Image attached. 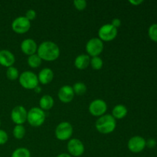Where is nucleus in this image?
Wrapping results in <instances>:
<instances>
[{
  "instance_id": "obj_31",
  "label": "nucleus",
  "mask_w": 157,
  "mask_h": 157,
  "mask_svg": "<svg viewBox=\"0 0 157 157\" xmlns=\"http://www.w3.org/2000/svg\"><path fill=\"white\" fill-rule=\"evenodd\" d=\"M110 24H111L113 26V27H115L116 29H117V28H119L120 26H121V19H120V18H113V19L112 20V21H111V23H110Z\"/></svg>"
},
{
  "instance_id": "obj_24",
  "label": "nucleus",
  "mask_w": 157,
  "mask_h": 157,
  "mask_svg": "<svg viewBox=\"0 0 157 157\" xmlns=\"http://www.w3.org/2000/svg\"><path fill=\"white\" fill-rule=\"evenodd\" d=\"M6 77L9 80L11 81H15L17 78H19V72L18 70L14 66L8 67L6 70Z\"/></svg>"
},
{
  "instance_id": "obj_2",
  "label": "nucleus",
  "mask_w": 157,
  "mask_h": 157,
  "mask_svg": "<svg viewBox=\"0 0 157 157\" xmlns=\"http://www.w3.org/2000/svg\"><path fill=\"white\" fill-rule=\"evenodd\" d=\"M117 127L116 120L110 114H104L100 117L95 123L97 130L103 134H108L114 131Z\"/></svg>"
},
{
  "instance_id": "obj_35",
  "label": "nucleus",
  "mask_w": 157,
  "mask_h": 157,
  "mask_svg": "<svg viewBox=\"0 0 157 157\" xmlns=\"http://www.w3.org/2000/svg\"><path fill=\"white\" fill-rule=\"evenodd\" d=\"M0 126H1V121H0Z\"/></svg>"
},
{
  "instance_id": "obj_4",
  "label": "nucleus",
  "mask_w": 157,
  "mask_h": 157,
  "mask_svg": "<svg viewBox=\"0 0 157 157\" xmlns=\"http://www.w3.org/2000/svg\"><path fill=\"white\" fill-rule=\"evenodd\" d=\"M18 81L21 87L28 90H35L39 84L38 76L31 71H25L19 75Z\"/></svg>"
},
{
  "instance_id": "obj_16",
  "label": "nucleus",
  "mask_w": 157,
  "mask_h": 157,
  "mask_svg": "<svg viewBox=\"0 0 157 157\" xmlns=\"http://www.w3.org/2000/svg\"><path fill=\"white\" fill-rule=\"evenodd\" d=\"M54 78V72L52 69L48 67H44L41 69L38 75V82L41 84H48L52 82Z\"/></svg>"
},
{
  "instance_id": "obj_3",
  "label": "nucleus",
  "mask_w": 157,
  "mask_h": 157,
  "mask_svg": "<svg viewBox=\"0 0 157 157\" xmlns=\"http://www.w3.org/2000/svg\"><path fill=\"white\" fill-rule=\"evenodd\" d=\"M45 119V113L40 107H32L28 111L27 121L32 127H40L44 124Z\"/></svg>"
},
{
  "instance_id": "obj_6",
  "label": "nucleus",
  "mask_w": 157,
  "mask_h": 157,
  "mask_svg": "<svg viewBox=\"0 0 157 157\" xmlns=\"http://www.w3.org/2000/svg\"><path fill=\"white\" fill-rule=\"evenodd\" d=\"M104 50V43L99 38H92L86 44V51L87 55L98 57L101 55Z\"/></svg>"
},
{
  "instance_id": "obj_23",
  "label": "nucleus",
  "mask_w": 157,
  "mask_h": 157,
  "mask_svg": "<svg viewBox=\"0 0 157 157\" xmlns=\"http://www.w3.org/2000/svg\"><path fill=\"white\" fill-rule=\"evenodd\" d=\"M75 94L77 95H83L87 91V86L84 83L82 82H77L72 86Z\"/></svg>"
},
{
  "instance_id": "obj_29",
  "label": "nucleus",
  "mask_w": 157,
  "mask_h": 157,
  "mask_svg": "<svg viewBox=\"0 0 157 157\" xmlns=\"http://www.w3.org/2000/svg\"><path fill=\"white\" fill-rule=\"evenodd\" d=\"M36 12H35L34 9H29V10H27V12H26L25 13V18H27L28 20H29V21H32V20H34L35 18H36Z\"/></svg>"
},
{
  "instance_id": "obj_11",
  "label": "nucleus",
  "mask_w": 157,
  "mask_h": 157,
  "mask_svg": "<svg viewBox=\"0 0 157 157\" xmlns=\"http://www.w3.org/2000/svg\"><path fill=\"white\" fill-rule=\"evenodd\" d=\"M107 109V103L101 99H96L92 101L88 107V110L94 117H101L104 115Z\"/></svg>"
},
{
  "instance_id": "obj_21",
  "label": "nucleus",
  "mask_w": 157,
  "mask_h": 157,
  "mask_svg": "<svg viewBox=\"0 0 157 157\" xmlns=\"http://www.w3.org/2000/svg\"><path fill=\"white\" fill-rule=\"evenodd\" d=\"M11 157H31V152L25 147H19L12 152Z\"/></svg>"
},
{
  "instance_id": "obj_25",
  "label": "nucleus",
  "mask_w": 157,
  "mask_h": 157,
  "mask_svg": "<svg viewBox=\"0 0 157 157\" xmlns=\"http://www.w3.org/2000/svg\"><path fill=\"white\" fill-rule=\"evenodd\" d=\"M90 64L91 65L92 68L94 69V70H100V69L102 68L104 62H103V60L99 56L93 57L90 59Z\"/></svg>"
},
{
  "instance_id": "obj_32",
  "label": "nucleus",
  "mask_w": 157,
  "mask_h": 157,
  "mask_svg": "<svg viewBox=\"0 0 157 157\" xmlns=\"http://www.w3.org/2000/svg\"><path fill=\"white\" fill-rule=\"evenodd\" d=\"M144 2V1L143 0H130V4L133 5V6H138V5H140L141 3Z\"/></svg>"
},
{
  "instance_id": "obj_34",
  "label": "nucleus",
  "mask_w": 157,
  "mask_h": 157,
  "mask_svg": "<svg viewBox=\"0 0 157 157\" xmlns=\"http://www.w3.org/2000/svg\"><path fill=\"white\" fill-rule=\"evenodd\" d=\"M35 92H37V93H39L40 90H41V88L39 87V86H38V87L35 89Z\"/></svg>"
},
{
  "instance_id": "obj_30",
  "label": "nucleus",
  "mask_w": 157,
  "mask_h": 157,
  "mask_svg": "<svg viewBox=\"0 0 157 157\" xmlns=\"http://www.w3.org/2000/svg\"><path fill=\"white\" fill-rule=\"evenodd\" d=\"M156 146V140L153 138H150V139L146 140V147H147L148 148L153 149Z\"/></svg>"
},
{
  "instance_id": "obj_13",
  "label": "nucleus",
  "mask_w": 157,
  "mask_h": 157,
  "mask_svg": "<svg viewBox=\"0 0 157 157\" xmlns=\"http://www.w3.org/2000/svg\"><path fill=\"white\" fill-rule=\"evenodd\" d=\"M58 99L63 103H70L75 97V92L73 88L70 85H64L59 89L58 92Z\"/></svg>"
},
{
  "instance_id": "obj_27",
  "label": "nucleus",
  "mask_w": 157,
  "mask_h": 157,
  "mask_svg": "<svg viewBox=\"0 0 157 157\" xmlns=\"http://www.w3.org/2000/svg\"><path fill=\"white\" fill-rule=\"evenodd\" d=\"M74 6L78 10L82 11L87 7V2L85 0H75L74 1Z\"/></svg>"
},
{
  "instance_id": "obj_20",
  "label": "nucleus",
  "mask_w": 157,
  "mask_h": 157,
  "mask_svg": "<svg viewBox=\"0 0 157 157\" xmlns=\"http://www.w3.org/2000/svg\"><path fill=\"white\" fill-rule=\"evenodd\" d=\"M27 62L28 64L31 67H32V68H37V67H38L41 64L42 60L41 59V58L37 54H34V55H32L28 57Z\"/></svg>"
},
{
  "instance_id": "obj_26",
  "label": "nucleus",
  "mask_w": 157,
  "mask_h": 157,
  "mask_svg": "<svg viewBox=\"0 0 157 157\" xmlns=\"http://www.w3.org/2000/svg\"><path fill=\"white\" fill-rule=\"evenodd\" d=\"M148 35L152 41L157 42V24H153L148 29Z\"/></svg>"
},
{
  "instance_id": "obj_1",
  "label": "nucleus",
  "mask_w": 157,
  "mask_h": 157,
  "mask_svg": "<svg viewBox=\"0 0 157 157\" xmlns=\"http://www.w3.org/2000/svg\"><path fill=\"white\" fill-rule=\"evenodd\" d=\"M37 55L41 60L53 61L58 58L60 55L59 47L56 43L52 41H45L39 44L37 50Z\"/></svg>"
},
{
  "instance_id": "obj_14",
  "label": "nucleus",
  "mask_w": 157,
  "mask_h": 157,
  "mask_svg": "<svg viewBox=\"0 0 157 157\" xmlns=\"http://www.w3.org/2000/svg\"><path fill=\"white\" fill-rule=\"evenodd\" d=\"M15 61V55L7 49L0 50V64L3 67H9L13 66Z\"/></svg>"
},
{
  "instance_id": "obj_9",
  "label": "nucleus",
  "mask_w": 157,
  "mask_h": 157,
  "mask_svg": "<svg viewBox=\"0 0 157 157\" xmlns=\"http://www.w3.org/2000/svg\"><path fill=\"white\" fill-rule=\"evenodd\" d=\"M67 151L71 156L79 157L84 153V145L80 140L77 138L69 140L67 145Z\"/></svg>"
},
{
  "instance_id": "obj_10",
  "label": "nucleus",
  "mask_w": 157,
  "mask_h": 157,
  "mask_svg": "<svg viewBox=\"0 0 157 157\" xmlns=\"http://www.w3.org/2000/svg\"><path fill=\"white\" fill-rule=\"evenodd\" d=\"M28 111L23 106L18 105L14 107L11 112V119L15 125H23L27 121Z\"/></svg>"
},
{
  "instance_id": "obj_8",
  "label": "nucleus",
  "mask_w": 157,
  "mask_h": 157,
  "mask_svg": "<svg viewBox=\"0 0 157 157\" xmlns=\"http://www.w3.org/2000/svg\"><path fill=\"white\" fill-rule=\"evenodd\" d=\"M31 28V21L25 16H18L13 20L12 29L15 33L24 34L29 31Z\"/></svg>"
},
{
  "instance_id": "obj_7",
  "label": "nucleus",
  "mask_w": 157,
  "mask_h": 157,
  "mask_svg": "<svg viewBox=\"0 0 157 157\" xmlns=\"http://www.w3.org/2000/svg\"><path fill=\"white\" fill-rule=\"evenodd\" d=\"M117 35V29L111 24L104 25L98 30V37L102 41H110Z\"/></svg>"
},
{
  "instance_id": "obj_19",
  "label": "nucleus",
  "mask_w": 157,
  "mask_h": 157,
  "mask_svg": "<svg viewBox=\"0 0 157 157\" xmlns=\"http://www.w3.org/2000/svg\"><path fill=\"white\" fill-rule=\"evenodd\" d=\"M127 108L123 104H117L113 107L112 110V116L113 117L115 120H121L125 117L127 114Z\"/></svg>"
},
{
  "instance_id": "obj_17",
  "label": "nucleus",
  "mask_w": 157,
  "mask_h": 157,
  "mask_svg": "<svg viewBox=\"0 0 157 157\" xmlns=\"http://www.w3.org/2000/svg\"><path fill=\"white\" fill-rule=\"evenodd\" d=\"M90 58L89 55L81 54L76 57L75 60V66L79 70H84L90 65Z\"/></svg>"
},
{
  "instance_id": "obj_12",
  "label": "nucleus",
  "mask_w": 157,
  "mask_h": 157,
  "mask_svg": "<svg viewBox=\"0 0 157 157\" xmlns=\"http://www.w3.org/2000/svg\"><path fill=\"white\" fill-rule=\"evenodd\" d=\"M127 147L132 153H140L146 147V140L140 136H133L129 140L127 143Z\"/></svg>"
},
{
  "instance_id": "obj_36",
  "label": "nucleus",
  "mask_w": 157,
  "mask_h": 157,
  "mask_svg": "<svg viewBox=\"0 0 157 157\" xmlns=\"http://www.w3.org/2000/svg\"><path fill=\"white\" fill-rule=\"evenodd\" d=\"M0 157H2V156H0Z\"/></svg>"
},
{
  "instance_id": "obj_28",
  "label": "nucleus",
  "mask_w": 157,
  "mask_h": 157,
  "mask_svg": "<svg viewBox=\"0 0 157 157\" xmlns=\"http://www.w3.org/2000/svg\"><path fill=\"white\" fill-rule=\"evenodd\" d=\"M9 136L5 130L0 129V145H4L8 142Z\"/></svg>"
},
{
  "instance_id": "obj_18",
  "label": "nucleus",
  "mask_w": 157,
  "mask_h": 157,
  "mask_svg": "<svg viewBox=\"0 0 157 157\" xmlns=\"http://www.w3.org/2000/svg\"><path fill=\"white\" fill-rule=\"evenodd\" d=\"M54 101L53 98L48 94H45L41 98L39 101V107L41 110H49L53 107L54 106Z\"/></svg>"
},
{
  "instance_id": "obj_15",
  "label": "nucleus",
  "mask_w": 157,
  "mask_h": 157,
  "mask_svg": "<svg viewBox=\"0 0 157 157\" xmlns=\"http://www.w3.org/2000/svg\"><path fill=\"white\" fill-rule=\"evenodd\" d=\"M21 50L25 55H30L36 54L38 50V45L35 40L32 38H26L23 40L21 43Z\"/></svg>"
},
{
  "instance_id": "obj_22",
  "label": "nucleus",
  "mask_w": 157,
  "mask_h": 157,
  "mask_svg": "<svg viewBox=\"0 0 157 157\" xmlns=\"http://www.w3.org/2000/svg\"><path fill=\"white\" fill-rule=\"evenodd\" d=\"M12 133H13V136L15 139L21 140L25 135V128L23 125H15Z\"/></svg>"
},
{
  "instance_id": "obj_5",
  "label": "nucleus",
  "mask_w": 157,
  "mask_h": 157,
  "mask_svg": "<svg viewBox=\"0 0 157 157\" xmlns=\"http://www.w3.org/2000/svg\"><path fill=\"white\" fill-rule=\"evenodd\" d=\"M73 134V127L69 122H61L55 129V136L61 141H65L70 139Z\"/></svg>"
},
{
  "instance_id": "obj_33",
  "label": "nucleus",
  "mask_w": 157,
  "mask_h": 157,
  "mask_svg": "<svg viewBox=\"0 0 157 157\" xmlns=\"http://www.w3.org/2000/svg\"><path fill=\"white\" fill-rule=\"evenodd\" d=\"M56 157H72L71 155L67 154V153H61V154L58 155Z\"/></svg>"
}]
</instances>
